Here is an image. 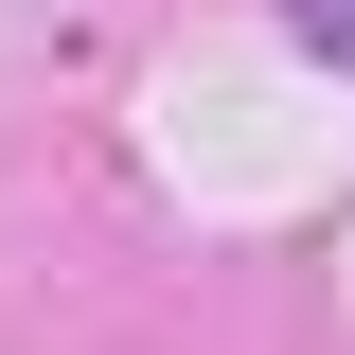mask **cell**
<instances>
[{"instance_id": "1", "label": "cell", "mask_w": 355, "mask_h": 355, "mask_svg": "<svg viewBox=\"0 0 355 355\" xmlns=\"http://www.w3.org/2000/svg\"><path fill=\"white\" fill-rule=\"evenodd\" d=\"M284 18H302V53H338V71H355V0H284Z\"/></svg>"}]
</instances>
